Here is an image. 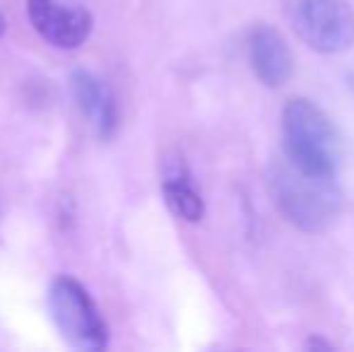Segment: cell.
<instances>
[{
    "instance_id": "1",
    "label": "cell",
    "mask_w": 354,
    "mask_h": 352,
    "mask_svg": "<svg viewBox=\"0 0 354 352\" xmlns=\"http://www.w3.org/2000/svg\"><path fill=\"white\" fill-rule=\"evenodd\" d=\"M268 193L287 222L308 234L328 232L345 207V196L335 176H318L299 169L287 157L268 165Z\"/></svg>"
},
{
    "instance_id": "2",
    "label": "cell",
    "mask_w": 354,
    "mask_h": 352,
    "mask_svg": "<svg viewBox=\"0 0 354 352\" xmlns=\"http://www.w3.org/2000/svg\"><path fill=\"white\" fill-rule=\"evenodd\" d=\"M284 157L304 172L318 176H337L342 162V142L335 126L311 99L294 97L282 109Z\"/></svg>"
},
{
    "instance_id": "3",
    "label": "cell",
    "mask_w": 354,
    "mask_h": 352,
    "mask_svg": "<svg viewBox=\"0 0 354 352\" xmlns=\"http://www.w3.org/2000/svg\"><path fill=\"white\" fill-rule=\"evenodd\" d=\"M48 314L68 345L97 352L109 345V328L97 304L80 280L58 275L48 287Z\"/></svg>"
},
{
    "instance_id": "4",
    "label": "cell",
    "mask_w": 354,
    "mask_h": 352,
    "mask_svg": "<svg viewBox=\"0 0 354 352\" xmlns=\"http://www.w3.org/2000/svg\"><path fill=\"white\" fill-rule=\"evenodd\" d=\"M289 27L318 53H342L354 44V10L347 0H282Z\"/></svg>"
},
{
    "instance_id": "5",
    "label": "cell",
    "mask_w": 354,
    "mask_h": 352,
    "mask_svg": "<svg viewBox=\"0 0 354 352\" xmlns=\"http://www.w3.org/2000/svg\"><path fill=\"white\" fill-rule=\"evenodd\" d=\"M27 19L44 41L66 51L82 46L94 27L89 10L61 0H27Z\"/></svg>"
},
{
    "instance_id": "6",
    "label": "cell",
    "mask_w": 354,
    "mask_h": 352,
    "mask_svg": "<svg viewBox=\"0 0 354 352\" xmlns=\"http://www.w3.org/2000/svg\"><path fill=\"white\" fill-rule=\"evenodd\" d=\"M248 63L266 87H282L294 73V56L287 39L270 24H256L248 32Z\"/></svg>"
},
{
    "instance_id": "7",
    "label": "cell",
    "mask_w": 354,
    "mask_h": 352,
    "mask_svg": "<svg viewBox=\"0 0 354 352\" xmlns=\"http://www.w3.org/2000/svg\"><path fill=\"white\" fill-rule=\"evenodd\" d=\"M71 87L75 102H77L82 116L87 118V123L92 126V131L102 140H109L118 126L116 99H113V92L109 89V85L99 75L80 68L71 75Z\"/></svg>"
},
{
    "instance_id": "8",
    "label": "cell",
    "mask_w": 354,
    "mask_h": 352,
    "mask_svg": "<svg viewBox=\"0 0 354 352\" xmlns=\"http://www.w3.org/2000/svg\"><path fill=\"white\" fill-rule=\"evenodd\" d=\"M162 196L167 207L183 222H201L205 217V203L196 191L191 181L186 162L181 157L171 155L164 160V178H162Z\"/></svg>"
},
{
    "instance_id": "9",
    "label": "cell",
    "mask_w": 354,
    "mask_h": 352,
    "mask_svg": "<svg viewBox=\"0 0 354 352\" xmlns=\"http://www.w3.org/2000/svg\"><path fill=\"white\" fill-rule=\"evenodd\" d=\"M306 348L308 350H333V343H326V340H321V338H311L306 343Z\"/></svg>"
},
{
    "instance_id": "10",
    "label": "cell",
    "mask_w": 354,
    "mask_h": 352,
    "mask_svg": "<svg viewBox=\"0 0 354 352\" xmlns=\"http://www.w3.org/2000/svg\"><path fill=\"white\" fill-rule=\"evenodd\" d=\"M5 24H8V22H5V15H3V10H0V37H3V34H5Z\"/></svg>"
}]
</instances>
